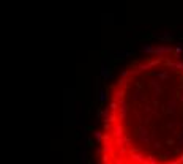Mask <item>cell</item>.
I'll return each mask as SVG.
<instances>
[{
    "label": "cell",
    "mask_w": 183,
    "mask_h": 164,
    "mask_svg": "<svg viewBox=\"0 0 183 164\" xmlns=\"http://www.w3.org/2000/svg\"><path fill=\"white\" fill-rule=\"evenodd\" d=\"M98 164H183V52L137 54L107 87Z\"/></svg>",
    "instance_id": "obj_1"
}]
</instances>
